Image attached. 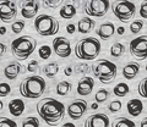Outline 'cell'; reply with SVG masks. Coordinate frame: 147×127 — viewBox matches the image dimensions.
I'll return each instance as SVG.
<instances>
[{"label": "cell", "instance_id": "26", "mask_svg": "<svg viewBox=\"0 0 147 127\" xmlns=\"http://www.w3.org/2000/svg\"><path fill=\"white\" fill-rule=\"evenodd\" d=\"M124 54H125V47H124V44L117 42L110 47V55L113 57L119 59V57H121Z\"/></svg>", "mask_w": 147, "mask_h": 127}, {"label": "cell", "instance_id": "12", "mask_svg": "<svg viewBox=\"0 0 147 127\" xmlns=\"http://www.w3.org/2000/svg\"><path fill=\"white\" fill-rule=\"evenodd\" d=\"M53 49H54V53L61 59L69 57L71 55V53H72L70 40H69L67 38H65V37L54 38V40H53Z\"/></svg>", "mask_w": 147, "mask_h": 127}, {"label": "cell", "instance_id": "27", "mask_svg": "<svg viewBox=\"0 0 147 127\" xmlns=\"http://www.w3.org/2000/svg\"><path fill=\"white\" fill-rule=\"evenodd\" d=\"M109 95H110V93L108 92L107 89H104V88L98 89L97 92H96V94H94V100L97 102L98 104L104 103V102H107V100H108Z\"/></svg>", "mask_w": 147, "mask_h": 127}, {"label": "cell", "instance_id": "45", "mask_svg": "<svg viewBox=\"0 0 147 127\" xmlns=\"http://www.w3.org/2000/svg\"><path fill=\"white\" fill-rule=\"evenodd\" d=\"M124 32H125V28H124V27H119L118 28V34H124Z\"/></svg>", "mask_w": 147, "mask_h": 127}, {"label": "cell", "instance_id": "7", "mask_svg": "<svg viewBox=\"0 0 147 127\" xmlns=\"http://www.w3.org/2000/svg\"><path fill=\"white\" fill-rule=\"evenodd\" d=\"M112 10L114 16L121 22H129L136 15V5L130 0H114Z\"/></svg>", "mask_w": 147, "mask_h": 127}, {"label": "cell", "instance_id": "25", "mask_svg": "<svg viewBox=\"0 0 147 127\" xmlns=\"http://www.w3.org/2000/svg\"><path fill=\"white\" fill-rule=\"evenodd\" d=\"M129 92H130V87H129V84L123 83V82L118 83L115 87H114V89H113L114 95H117V97H119V98L126 97V95L129 94Z\"/></svg>", "mask_w": 147, "mask_h": 127}, {"label": "cell", "instance_id": "41", "mask_svg": "<svg viewBox=\"0 0 147 127\" xmlns=\"http://www.w3.org/2000/svg\"><path fill=\"white\" fill-rule=\"evenodd\" d=\"M66 32L69 34H74L76 32V26L74 25V23H70V25H67L66 26Z\"/></svg>", "mask_w": 147, "mask_h": 127}, {"label": "cell", "instance_id": "38", "mask_svg": "<svg viewBox=\"0 0 147 127\" xmlns=\"http://www.w3.org/2000/svg\"><path fill=\"white\" fill-rule=\"evenodd\" d=\"M145 87H146V78H142L139 83V87H137V92H139L140 97L142 98H146V90H145Z\"/></svg>", "mask_w": 147, "mask_h": 127}, {"label": "cell", "instance_id": "42", "mask_svg": "<svg viewBox=\"0 0 147 127\" xmlns=\"http://www.w3.org/2000/svg\"><path fill=\"white\" fill-rule=\"evenodd\" d=\"M6 51H7V48H6V45L4 44V43H1L0 42V57H3L4 55L6 54Z\"/></svg>", "mask_w": 147, "mask_h": 127}, {"label": "cell", "instance_id": "32", "mask_svg": "<svg viewBox=\"0 0 147 127\" xmlns=\"http://www.w3.org/2000/svg\"><path fill=\"white\" fill-rule=\"evenodd\" d=\"M142 28H144V21L141 20L132 21V23L130 25V32L132 34H137Z\"/></svg>", "mask_w": 147, "mask_h": 127}, {"label": "cell", "instance_id": "24", "mask_svg": "<svg viewBox=\"0 0 147 127\" xmlns=\"http://www.w3.org/2000/svg\"><path fill=\"white\" fill-rule=\"evenodd\" d=\"M72 89V84L71 82H69V81H61V82H59L57 84V94L60 95V97H66V95L71 92Z\"/></svg>", "mask_w": 147, "mask_h": 127}, {"label": "cell", "instance_id": "2", "mask_svg": "<svg viewBox=\"0 0 147 127\" xmlns=\"http://www.w3.org/2000/svg\"><path fill=\"white\" fill-rule=\"evenodd\" d=\"M47 88V83H45L44 78H42L40 76H28L24 78L20 83V94L24 98L27 99H37L40 98L45 92Z\"/></svg>", "mask_w": 147, "mask_h": 127}, {"label": "cell", "instance_id": "18", "mask_svg": "<svg viewBox=\"0 0 147 127\" xmlns=\"http://www.w3.org/2000/svg\"><path fill=\"white\" fill-rule=\"evenodd\" d=\"M126 110H127V114L132 116V117H137L142 114L144 111V104L140 99H130L126 104Z\"/></svg>", "mask_w": 147, "mask_h": 127}, {"label": "cell", "instance_id": "22", "mask_svg": "<svg viewBox=\"0 0 147 127\" xmlns=\"http://www.w3.org/2000/svg\"><path fill=\"white\" fill-rule=\"evenodd\" d=\"M59 72V64L58 62H49L42 67V74L47 78H54Z\"/></svg>", "mask_w": 147, "mask_h": 127}, {"label": "cell", "instance_id": "6", "mask_svg": "<svg viewBox=\"0 0 147 127\" xmlns=\"http://www.w3.org/2000/svg\"><path fill=\"white\" fill-rule=\"evenodd\" d=\"M59 21L55 17L42 13V15L36 16L34 19V29L42 37H52L59 32Z\"/></svg>", "mask_w": 147, "mask_h": 127}, {"label": "cell", "instance_id": "10", "mask_svg": "<svg viewBox=\"0 0 147 127\" xmlns=\"http://www.w3.org/2000/svg\"><path fill=\"white\" fill-rule=\"evenodd\" d=\"M87 110H88V104L85 99H75L69 104L66 109L69 117L72 120H80L87 112Z\"/></svg>", "mask_w": 147, "mask_h": 127}, {"label": "cell", "instance_id": "5", "mask_svg": "<svg viewBox=\"0 0 147 127\" xmlns=\"http://www.w3.org/2000/svg\"><path fill=\"white\" fill-rule=\"evenodd\" d=\"M37 40L31 35H21L11 42V53L18 60H26L34 53Z\"/></svg>", "mask_w": 147, "mask_h": 127}, {"label": "cell", "instance_id": "30", "mask_svg": "<svg viewBox=\"0 0 147 127\" xmlns=\"http://www.w3.org/2000/svg\"><path fill=\"white\" fill-rule=\"evenodd\" d=\"M40 125V122L39 120L37 119V117H33V116H28V117H26V119L22 121V126L24 127H38Z\"/></svg>", "mask_w": 147, "mask_h": 127}, {"label": "cell", "instance_id": "48", "mask_svg": "<svg viewBox=\"0 0 147 127\" xmlns=\"http://www.w3.org/2000/svg\"><path fill=\"white\" fill-rule=\"evenodd\" d=\"M141 126H144V127L146 126V120H144V121H142V122H141Z\"/></svg>", "mask_w": 147, "mask_h": 127}, {"label": "cell", "instance_id": "35", "mask_svg": "<svg viewBox=\"0 0 147 127\" xmlns=\"http://www.w3.org/2000/svg\"><path fill=\"white\" fill-rule=\"evenodd\" d=\"M74 71L76 72V74H87V72L90 71V66L87 65V64H79V65H76L75 69H72Z\"/></svg>", "mask_w": 147, "mask_h": 127}, {"label": "cell", "instance_id": "1", "mask_svg": "<svg viewBox=\"0 0 147 127\" xmlns=\"http://www.w3.org/2000/svg\"><path fill=\"white\" fill-rule=\"evenodd\" d=\"M65 106L61 102L54 98H43L37 104V112L45 124L57 126L61 122L65 115Z\"/></svg>", "mask_w": 147, "mask_h": 127}, {"label": "cell", "instance_id": "29", "mask_svg": "<svg viewBox=\"0 0 147 127\" xmlns=\"http://www.w3.org/2000/svg\"><path fill=\"white\" fill-rule=\"evenodd\" d=\"M38 55L40 59L43 60H48L52 55V49H50L49 45H42L39 49H38Z\"/></svg>", "mask_w": 147, "mask_h": 127}, {"label": "cell", "instance_id": "44", "mask_svg": "<svg viewBox=\"0 0 147 127\" xmlns=\"http://www.w3.org/2000/svg\"><path fill=\"white\" fill-rule=\"evenodd\" d=\"M91 109H92V110H97V109H98V103H97V102H96V103H92V104H91Z\"/></svg>", "mask_w": 147, "mask_h": 127}, {"label": "cell", "instance_id": "49", "mask_svg": "<svg viewBox=\"0 0 147 127\" xmlns=\"http://www.w3.org/2000/svg\"><path fill=\"white\" fill-rule=\"evenodd\" d=\"M65 126H74V124H70V122H66V124H64Z\"/></svg>", "mask_w": 147, "mask_h": 127}, {"label": "cell", "instance_id": "8", "mask_svg": "<svg viewBox=\"0 0 147 127\" xmlns=\"http://www.w3.org/2000/svg\"><path fill=\"white\" fill-rule=\"evenodd\" d=\"M109 7V0H86L84 4V11L91 17H103Z\"/></svg>", "mask_w": 147, "mask_h": 127}, {"label": "cell", "instance_id": "43", "mask_svg": "<svg viewBox=\"0 0 147 127\" xmlns=\"http://www.w3.org/2000/svg\"><path fill=\"white\" fill-rule=\"evenodd\" d=\"M72 71H74V70H72V67H71V66H66L65 69H64V75L69 77V76H71V75H72Z\"/></svg>", "mask_w": 147, "mask_h": 127}, {"label": "cell", "instance_id": "13", "mask_svg": "<svg viewBox=\"0 0 147 127\" xmlns=\"http://www.w3.org/2000/svg\"><path fill=\"white\" fill-rule=\"evenodd\" d=\"M21 15L25 20L34 19L39 10V3L37 0H24L20 4Z\"/></svg>", "mask_w": 147, "mask_h": 127}, {"label": "cell", "instance_id": "50", "mask_svg": "<svg viewBox=\"0 0 147 127\" xmlns=\"http://www.w3.org/2000/svg\"><path fill=\"white\" fill-rule=\"evenodd\" d=\"M72 1H79V0H72Z\"/></svg>", "mask_w": 147, "mask_h": 127}, {"label": "cell", "instance_id": "33", "mask_svg": "<svg viewBox=\"0 0 147 127\" xmlns=\"http://www.w3.org/2000/svg\"><path fill=\"white\" fill-rule=\"evenodd\" d=\"M121 108H123V104L120 100H113V102L109 103L108 110L112 112V114H115V112H119L121 110Z\"/></svg>", "mask_w": 147, "mask_h": 127}, {"label": "cell", "instance_id": "34", "mask_svg": "<svg viewBox=\"0 0 147 127\" xmlns=\"http://www.w3.org/2000/svg\"><path fill=\"white\" fill-rule=\"evenodd\" d=\"M11 93V86L9 83H0V98H5Z\"/></svg>", "mask_w": 147, "mask_h": 127}, {"label": "cell", "instance_id": "11", "mask_svg": "<svg viewBox=\"0 0 147 127\" xmlns=\"http://www.w3.org/2000/svg\"><path fill=\"white\" fill-rule=\"evenodd\" d=\"M17 16V7L12 0H0V20L3 22H11Z\"/></svg>", "mask_w": 147, "mask_h": 127}, {"label": "cell", "instance_id": "28", "mask_svg": "<svg viewBox=\"0 0 147 127\" xmlns=\"http://www.w3.org/2000/svg\"><path fill=\"white\" fill-rule=\"evenodd\" d=\"M115 127H135V122L126 117H118L113 124Z\"/></svg>", "mask_w": 147, "mask_h": 127}, {"label": "cell", "instance_id": "9", "mask_svg": "<svg viewBox=\"0 0 147 127\" xmlns=\"http://www.w3.org/2000/svg\"><path fill=\"white\" fill-rule=\"evenodd\" d=\"M130 54L139 60H145L147 56V35H141L132 39L129 44Z\"/></svg>", "mask_w": 147, "mask_h": 127}, {"label": "cell", "instance_id": "47", "mask_svg": "<svg viewBox=\"0 0 147 127\" xmlns=\"http://www.w3.org/2000/svg\"><path fill=\"white\" fill-rule=\"evenodd\" d=\"M4 109V103H3V100H0V111H1Z\"/></svg>", "mask_w": 147, "mask_h": 127}, {"label": "cell", "instance_id": "20", "mask_svg": "<svg viewBox=\"0 0 147 127\" xmlns=\"http://www.w3.org/2000/svg\"><path fill=\"white\" fill-rule=\"evenodd\" d=\"M140 72L139 62H129L123 67V76L126 80H134Z\"/></svg>", "mask_w": 147, "mask_h": 127}, {"label": "cell", "instance_id": "21", "mask_svg": "<svg viewBox=\"0 0 147 127\" xmlns=\"http://www.w3.org/2000/svg\"><path fill=\"white\" fill-rule=\"evenodd\" d=\"M94 27H96V21L94 20H92L91 17H82V19L79 21V23H77L76 29L79 31L80 33L86 34V33H90Z\"/></svg>", "mask_w": 147, "mask_h": 127}, {"label": "cell", "instance_id": "15", "mask_svg": "<svg viewBox=\"0 0 147 127\" xmlns=\"http://www.w3.org/2000/svg\"><path fill=\"white\" fill-rule=\"evenodd\" d=\"M94 87V81L92 77L86 76L84 78H81L79 82H77V88H76V92L81 97H87L92 93Z\"/></svg>", "mask_w": 147, "mask_h": 127}, {"label": "cell", "instance_id": "16", "mask_svg": "<svg viewBox=\"0 0 147 127\" xmlns=\"http://www.w3.org/2000/svg\"><path fill=\"white\" fill-rule=\"evenodd\" d=\"M96 33H97V35L103 39V40H108L113 37V34L115 33V26H114L113 22L110 21H107L104 22V23H102L97 29H96Z\"/></svg>", "mask_w": 147, "mask_h": 127}, {"label": "cell", "instance_id": "46", "mask_svg": "<svg viewBox=\"0 0 147 127\" xmlns=\"http://www.w3.org/2000/svg\"><path fill=\"white\" fill-rule=\"evenodd\" d=\"M5 33H6V28H5V27H0V34L4 35Z\"/></svg>", "mask_w": 147, "mask_h": 127}, {"label": "cell", "instance_id": "14", "mask_svg": "<svg viewBox=\"0 0 147 127\" xmlns=\"http://www.w3.org/2000/svg\"><path fill=\"white\" fill-rule=\"evenodd\" d=\"M110 125L108 116L105 114H93L85 121L86 127H108Z\"/></svg>", "mask_w": 147, "mask_h": 127}, {"label": "cell", "instance_id": "40", "mask_svg": "<svg viewBox=\"0 0 147 127\" xmlns=\"http://www.w3.org/2000/svg\"><path fill=\"white\" fill-rule=\"evenodd\" d=\"M140 15H141V17H142L144 20L147 19V1H146V0L141 4V7H140Z\"/></svg>", "mask_w": 147, "mask_h": 127}, {"label": "cell", "instance_id": "39", "mask_svg": "<svg viewBox=\"0 0 147 127\" xmlns=\"http://www.w3.org/2000/svg\"><path fill=\"white\" fill-rule=\"evenodd\" d=\"M38 67H39L38 61L32 60V61L28 62V65H27V71L28 72H36L37 70H38Z\"/></svg>", "mask_w": 147, "mask_h": 127}, {"label": "cell", "instance_id": "37", "mask_svg": "<svg viewBox=\"0 0 147 127\" xmlns=\"http://www.w3.org/2000/svg\"><path fill=\"white\" fill-rule=\"evenodd\" d=\"M43 4L45 6H48L50 9H55V7H58L59 5L61 4L63 0H42Z\"/></svg>", "mask_w": 147, "mask_h": 127}, {"label": "cell", "instance_id": "3", "mask_svg": "<svg viewBox=\"0 0 147 127\" xmlns=\"http://www.w3.org/2000/svg\"><path fill=\"white\" fill-rule=\"evenodd\" d=\"M93 76L103 84L112 83L117 78L118 67L114 62L107 60V59H97L93 65L91 66Z\"/></svg>", "mask_w": 147, "mask_h": 127}, {"label": "cell", "instance_id": "17", "mask_svg": "<svg viewBox=\"0 0 147 127\" xmlns=\"http://www.w3.org/2000/svg\"><path fill=\"white\" fill-rule=\"evenodd\" d=\"M7 108H9V112L15 116V117H20L25 111V102L20 98H15V99H11L7 104Z\"/></svg>", "mask_w": 147, "mask_h": 127}, {"label": "cell", "instance_id": "23", "mask_svg": "<svg viewBox=\"0 0 147 127\" xmlns=\"http://www.w3.org/2000/svg\"><path fill=\"white\" fill-rule=\"evenodd\" d=\"M76 7L72 5V4H65L59 11V15H60L61 19L64 20H71L76 16Z\"/></svg>", "mask_w": 147, "mask_h": 127}, {"label": "cell", "instance_id": "31", "mask_svg": "<svg viewBox=\"0 0 147 127\" xmlns=\"http://www.w3.org/2000/svg\"><path fill=\"white\" fill-rule=\"evenodd\" d=\"M25 21H22V20H18V21H15L12 23L11 26V29H12V33L13 34H18V33H21L22 31L25 29Z\"/></svg>", "mask_w": 147, "mask_h": 127}, {"label": "cell", "instance_id": "36", "mask_svg": "<svg viewBox=\"0 0 147 127\" xmlns=\"http://www.w3.org/2000/svg\"><path fill=\"white\" fill-rule=\"evenodd\" d=\"M17 124L15 121H12L7 117H1L0 119V127H16Z\"/></svg>", "mask_w": 147, "mask_h": 127}, {"label": "cell", "instance_id": "4", "mask_svg": "<svg viewBox=\"0 0 147 127\" xmlns=\"http://www.w3.org/2000/svg\"><path fill=\"white\" fill-rule=\"evenodd\" d=\"M100 42L93 37L80 39L75 45V55L77 59L85 61H91L97 59L100 53Z\"/></svg>", "mask_w": 147, "mask_h": 127}, {"label": "cell", "instance_id": "19", "mask_svg": "<svg viewBox=\"0 0 147 127\" xmlns=\"http://www.w3.org/2000/svg\"><path fill=\"white\" fill-rule=\"evenodd\" d=\"M22 65L18 61H12L10 64H7L6 67L4 69V76L7 80H16L18 75L21 74Z\"/></svg>", "mask_w": 147, "mask_h": 127}]
</instances>
